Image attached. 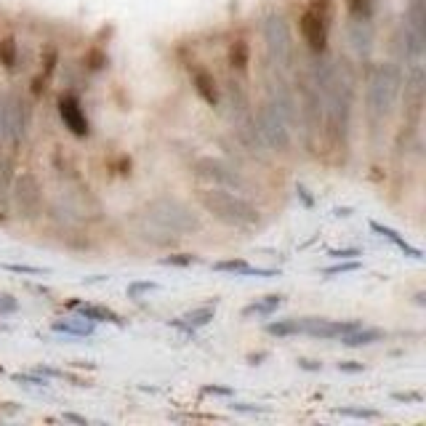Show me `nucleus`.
I'll list each match as a JSON object with an SVG mask.
<instances>
[{"mask_svg":"<svg viewBox=\"0 0 426 426\" xmlns=\"http://www.w3.org/2000/svg\"><path fill=\"white\" fill-rule=\"evenodd\" d=\"M301 35H304V40L312 51H317V54L325 51V46H328V19L320 16L315 8H306L301 14Z\"/></svg>","mask_w":426,"mask_h":426,"instance_id":"7","label":"nucleus"},{"mask_svg":"<svg viewBox=\"0 0 426 426\" xmlns=\"http://www.w3.org/2000/svg\"><path fill=\"white\" fill-rule=\"evenodd\" d=\"M392 397H395L397 402H421V400H424L418 392H395Z\"/></svg>","mask_w":426,"mask_h":426,"instance_id":"34","label":"nucleus"},{"mask_svg":"<svg viewBox=\"0 0 426 426\" xmlns=\"http://www.w3.org/2000/svg\"><path fill=\"white\" fill-rule=\"evenodd\" d=\"M328 256H333V259H338V261L357 259V256H363V251H360V248H341V251H331Z\"/></svg>","mask_w":426,"mask_h":426,"instance_id":"32","label":"nucleus"},{"mask_svg":"<svg viewBox=\"0 0 426 426\" xmlns=\"http://www.w3.org/2000/svg\"><path fill=\"white\" fill-rule=\"evenodd\" d=\"M19 312V301L11 293H0V315H16Z\"/></svg>","mask_w":426,"mask_h":426,"instance_id":"30","label":"nucleus"},{"mask_svg":"<svg viewBox=\"0 0 426 426\" xmlns=\"http://www.w3.org/2000/svg\"><path fill=\"white\" fill-rule=\"evenodd\" d=\"M232 411L240 413H269L267 405H253V402H232Z\"/></svg>","mask_w":426,"mask_h":426,"instance_id":"31","label":"nucleus"},{"mask_svg":"<svg viewBox=\"0 0 426 426\" xmlns=\"http://www.w3.org/2000/svg\"><path fill=\"white\" fill-rule=\"evenodd\" d=\"M400 93V72L395 67L384 64L379 72L370 80V91H368V104H370V112L373 115H386L392 106H395V99Z\"/></svg>","mask_w":426,"mask_h":426,"instance_id":"3","label":"nucleus"},{"mask_svg":"<svg viewBox=\"0 0 426 426\" xmlns=\"http://www.w3.org/2000/svg\"><path fill=\"white\" fill-rule=\"evenodd\" d=\"M144 219H150L155 227L166 229L171 235H189L200 229V219L195 216V211L176 198L150 200L144 205Z\"/></svg>","mask_w":426,"mask_h":426,"instance_id":"2","label":"nucleus"},{"mask_svg":"<svg viewBox=\"0 0 426 426\" xmlns=\"http://www.w3.org/2000/svg\"><path fill=\"white\" fill-rule=\"evenodd\" d=\"M16 54H19V48H16L14 38H11V35L3 38V40H0V64H3L6 70L16 67Z\"/></svg>","mask_w":426,"mask_h":426,"instance_id":"20","label":"nucleus"},{"mask_svg":"<svg viewBox=\"0 0 426 426\" xmlns=\"http://www.w3.org/2000/svg\"><path fill=\"white\" fill-rule=\"evenodd\" d=\"M77 306V315L91 322H112V325H123V320L118 312L106 309V306H96V304H75Z\"/></svg>","mask_w":426,"mask_h":426,"instance_id":"15","label":"nucleus"},{"mask_svg":"<svg viewBox=\"0 0 426 426\" xmlns=\"http://www.w3.org/2000/svg\"><path fill=\"white\" fill-rule=\"evenodd\" d=\"M256 131H259L261 141H267L272 150L285 152L290 147L288 123L280 118V112L272 106V102L259 106V112H256Z\"/></svg>","mask_w":426,"mask_h":426,"instance_id":"4","label":"nucleus"},{"mask_svg":"<svg viewBox=\"0 0 426 426\" xmlns=\"http://www.w3.org/2000/svg\"><path fill=\"white\" fill-rule=\"evenodd\" d=\"M27 131V106L22 102V96H8L6 99V136H11L14 141L24 136Z\"/></svg>","mask_w":426,"mask_h":426,"instance_id":"9","label":"nucleus"},{"mask_svg":"<svg viewBox=\"0 0 426 426\" xmlns=\"http://www.w3.org/2000/svg\"><path fill=\"white\" fill-rule=\"evenodd\" d=\"M338 416H349V418H379L376 411H368V408H336Z\"/></svg>","mask_w":426,"mask_h":426,"instance_id":"29","label":"nucleus"},{"mask_svg":"<svg viewBox=\"0 0 426 426\" xmlns=\"http://www.w3.org/2000/svg\"><path fill=\"white\" fill-rule=\"evenodd\" d=\"M248 269V264L243 259H229V261H216L213 264V272H232V274H243Z\"/></svg>","mask_w":426,"mask_h":426,"instance_id":"22","label":"nucleus"},{"mask_svg":"<svg viewBox=\"0 0 426 426\" xmlns=\"http://www.w3.org/2000/svg\"><path fill=\"white\" fill-rule=\"evenodd\" d=\"M152 290H160L157 283H150V280H139V283H131L128 285V299H139V296H144V293H152Z\"/></svg>","mask_w":426,"mask_h":426,"instance_id":"23","label":"nucleus"},{"mask_svg":"<svg viewBox=\"0 0 426 426\" xmlns=\"http://www.w3.org/2000/svg\"><path fill=\"white\" fill-rule=\"evenodd\" d=\"M267 333L277 336V338H288V336L301 333V317H288V320H277L267 325Z\"/></svg>","mask_w":426,"mask_h":426,"instance_id":"18","label":"nucleus"},{"mask_svg":"<svg viewBox=\"0 0 426 426\" xmlns=\"http://www.w3.org/2000/svg\"><path fill=\"white\" fill-rule=\"evenodd\" d=\"M104 61L106 59H104V54H102V51H91V54H88V67H93V70H99Z\"/></svg>","mask_w":426,"mask_h":426,"instance_id":"36","label":"nucleus"},{"mask_svg":"<svg viewBox=\"0 0 426 426\" xmlns=\"http://www.w3.org/2000/svg\"><path fill=\"white\" fill-rule=\"evenodd\" d=\"M248 61H251V48H248V43L245 40H235L229 46V67L237 70V72H243L245 67H248Z\"/></svg>","mask_w":426,"mask_h":426,"instance_id":"19","label":"nucleus"},{"mask_svg":"<svg viewBox=\"0 0 426 426\" xmlns=\"http://www.w3.org/2000/svg\"><path fill=\"white\" fill-rule=\"evenodd\" d=\"M370 229H373V232H379L381 237H386L392 245H397L402 253H408V256H413V259H418V261L424 259V253H421L418 248H413L405 237H400V232H395L392 227H384V224H379V221H370Z\"/></svg>","mask_w":426,"mask_h":426,"instance_id":"14","label":"nucleus"},{"mask_svg":"<svg viewBox=\"0 0 426 426\" xmlns=\"http://www.w3.org/2000/svg\"><path fill=\"white\" fill-rule=\"evenodd\" d=\"M381 338H384V331H379V328H357L352 333L341 336V344L344 347H368V344H376Z\"/></svg>","mask_w":426,"mask_h":426,"instance_id":"17","label":"nucleus"},{"mask_svg":"<svg viewBox=\"0 0 426 426\" xmlns=\"http://www.w3.org/2000/svg\"><path fill=\"white\" fill-rule=\"evenodd\" d=\"M0 139H6V99H0Z\"/></svg>","mask_w":426,"mask_h":426,"instance_id":"39","label":"nucleus"},{"mask_svg":"<svg viewBox=\"0 0 426 426\" xmlns=\"http://www.w3.org/2000/svg\"><path fill=\"white\" fill-rule=\"evenodd\" d=\"M338 370L341 373H363L365 365L363 363H354V360H344V363H338Z\"/></svg>","mask_w":426,"mask_h":426,"instance_id":"33","label":"nucleus"},{"mask_svg":"<svg viewBox=\"0 0 426 426\" xmlns=\"http://www.w3.org/2000/svg\"><path fill=\"white\" fill-rule=\"evenodd\" d=\"M267 357H269L267 352H259V354H248V363H251V365H259L261 360H267Z\"/></svg>","mask_w":426,"mask_h":426,"instance_id":"41","label":"nucleus"},{"mask_svg":"<svg viewBox=\"0 0 426 426\" xmlns=\"http://www.w3.org/2000/svg\"><path fill=\"white\" fill-rule=\"evenodd\" d=\"M195 168H198L200 179H208V182L219 184L221 189H243L245 187V182L240 179V173L232 171L224 160H216V157H200L198 163H195Z\"/></svg>","mask_w":426,"mask_h":426,"instance_id":"5","label":"nucleus"},{"mask_svg":"<svg viewBox=\"0 0 426 426\" xmlns=\"http://www.w3.org/2000/svg\"><path fill=\"white\" fill-rule=\"evenodd\" d=\"M0 373H3V365H0Z\"/></svg>","mask_w":426,"mask_h":426,"instance_id":"43","label":"nucleus"},{"mask_svg":"<svg viewBox=\"0 0 426 426\" xmlns=\"http://www.w3.org/2000/svg\"><path fill=\"white\" fill-rule=\"evenodd\" d=\"M64 421H70V424H80V426H88V418H83V416H77V413H64L61 416Z\"/></svg>","mask_w":426,"mask_h":426,"instance_id":"38","label":"nucleus"},{"mask_svg":"<svg viewBox=\"0 0 426 426\" xmlns=\"http://www.w3.org/2000/svg\"><path fill=\"white\" fill-rule=\"evenodd\" d=\"M59 115L64 125L75 134V136H88V118L83 112V106L75 96H61L59 99Z\"/></svg>","mask_w":426,"mask_h":426,"instance_id":"8","label":"nucleus"},{"mask_svg":"<svg viewBox=\"0 0 426 426\" xmlns=\"http://www.w3.org/2000/svg\"><path fill=\"white\" fill-rule=\"evenodd\" d=\"M283 306V296L280 293H269V296H264V299H256L253 304H248L243 309V317H269V315H274L277 309Z\"/></svg>","mask_w":426,"mask_h":426,"instance_id":"13","label":"nucleus"},{"mask_svg":"<svg viewBox=\"0 0 426 426\" xmlns=\"http://www.w3.org/2000/svg\"><path fill=\"white\" fill-rule=\"evenodd\" d=\"M192 86H195V91L200 93V99H203L205 104L219 106V88H216V77H213L208 70H195V75H192Z\"/></svg>","mask_w":426,"mask_h":426,"instance_id":"12","label":"nucleus"},{"mask_svg":"<svg viewBox=\"0 0 426 426\" xmlns=\"http://www.w3.org/2000/svg\"><path fill=\"white\" fill-rule=\"evenodd\" d=\"M360 269V261H338L333 267H325V269H320L322 277H336V274H349V272H357Z\"/></svg>","mask_w":426,"mask_h":426,"instance_id":"21","label":"nucleus"},{"mask_svg":"<svg viewBox=\"0 0 426 426\" xmlns=\"http://www.w3.org/2000/svg\"><path fill=\"white\" fill-rule=\"evenodd\" d=\"M347 8H349V14L354 19H365L370 14V8H373V0H347Z\"/></svg>","mask_w":426,"mask_h":426,"instance_id":"25","label":"nucleus"},{"mask_svg":"<svg viewBox=\"0 0 426 426\" xmlns=\"http://www.w3.org/2000/svg\"><path fill=\"white\" fill-rule=\"evenodd\" d=\"M11 381H16V384H30V386H48V379L40 376V373H14Z\"/></svg>","mask_w":426,"mask_h":426,"instance_id":"28","label":"nucleus"},{"mask_svg":"<svg viewBox=\"0 0 426 426\" xmlns=\"http://www.w3.org/2000/svg\"><path fill=\"white\" fill-rule=\"evenodd\" d=\"M264 35H267V46L272 51V56L277 59V64L283 67H290L293 61V43H290V35H288V27L280 16H272L264 27Z\"/></svg>","mask_w":426,"mask_h":426,"instance_id":"6","label":"nucleus"},{"mask_svg":"<svg viewBox=\"0 0 426 426\" xmlns=\"http://www.w3.org/2000/svg\"><path fill=\"white\" fill-rule=\"evenodd\" d=\"M299 368H301V370H322V363H320V360L301 357V360H299Z\"/></svg>","mask_w":426,"mask_h":426,"instance_id":"37","label":"nucleus"},{"mask_svg":"<svg viewBox=\"0 0 426 426\" xmlns=\"http://www.w3.org/2000/svg\"><path fill=\"white\" fill-rule=\"evenodd\" d=\"M352 43H354L357 51H368L370 48V27H365V35H363V22H360L352 32Z\"/></svg>","mask_w":426,"mask_h":426,"instance_id":"26","label":"nucleus"},{"mask_svg":"<svg viewBox=\"0 0 426 426\" xmlns=\"http://www.w3.org/2000/svg\"><path fill=\"white\" fill-rule=\"evenodd\" d=\"M213 312H216V306H195V309H189V312H184L179 320H171V325L173 328H182V331H187V333H195L198 328H203V325H208L213 320Z\"/></svg>","mask_w":426,"mask_h":426,"instance_id":"10","label":"nucleus"},{"mask_svg":"<svg viewBox=\"0 0 426 426\" xmlns=\"http://www.w3.org/2000/svg\"><path fill=\"white\" fill-rule=\"evenodd\" d=\"M336 216H352L349 208H336Z\"/></svg>","mask_w":426,"mask_h":426,"instance_id":"42","label":"nucleus"},{"mask_svg":"<svg viewBox=\"0 0 426 426\" xmlns=\"http://www.w3.org/2000/svg\"><path fill=\"white\" fill-rule=\"evenodd\" d=\"M38 200H40V192H38V182H35V176H22L19 184H16V203H19V208L24 211H35L38 208Z\"/></svg>","mask_w":426,"mask_h":426,"instance_id":"11","label":"nucleus"},{"mask_svg":"<svg viewBox=\"0 0 426 426\" xmlns=\"http://www.w3.org/2000/svg\"><path fill=\"white\" fill-rule=\"evenodd\" d=\"M198 256H192V253H173V256H166V259H160V264H166V267H192V264H198Z\"/></svg>","mask_w":426,"mask_h":426,"instance_id":"24","label":"nucleus"},{"mask_svg":"<svg viewBox=\"0 0 426 426\" xmlns=\"http://www.w3.org/2000/svg\"><path fill=\"white\" fill-rule=\"evenodd\" d=\"M56 333H67V336H77V338H86V336H93V322L86 317L80 320H56L51 325Z\"/></svg>","mask_w":426,"mask_h":426,"instance_id":"16","label":"nucleus"},{"mask_svg":"<svg viewBox=\"0 0 426 426\" xmlns=\"http://www.w3.org/2000/svg\"><path fill=\"white\" fill-rule=\"evenodd\" d=\"M203 395H216V397H232L229 386H203Z\"/></svg>","mask_w":426,"mask_h":426,"instance_id":"35","label":"nucleus"},{"mask_svg":"<svg viewBox=\"0 0 426 426\" xmlns=\"http://www.w3.org/2000/svg\"><path fill=\"white\" fill-rule=\"evenodd\" d=\"M0 267L14 274H48L46 267H30V264H0Z\"/></svg>","mask_w":426,"mask_h":426,"instance_id":"27","label":"nucleus"},{"mask_svg":"<svg viewBox=\"0 0 426 426\" xmlns=\"http://www.w3.org/2000/svg\"><path fill=\"white\" fill-rule=\"evenodd\" d=\"M299 195H301V200H304V205H306V208H312V205H315V200L309 198V192H306V187H301V184H299Z\"/></svg>","mask_w":426,"mask_h":426,"instance_id":"40","label":"nucleus"},{"mask_svg":"<svg viewBox=\"0 0 426 426\" xmlns=\"http://www.w3.org/2000/svg\"><path fill=\"white\" fill-rule=\"evenodd\" d=\"M203 208L211 213L213 219L224 221L229 227H256L261 221V213L248 203V200L232 195L229 189H203L200 192Z\"/></svg>","mask_w":426,"mask_h":426,"instance_id":"1","label":"nucleus"}]
</instances>
